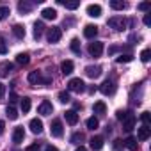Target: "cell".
<instances>
[{"label":"cell","mask_w":151,"mask_h":151,"mask_svg":"<svg viewBox=\"0 0 151 151\" xmlns=\"http://www.w3.org/2000/svg\"><path fill=\"white\" fill-rule=\"evenodd\" d=\"M68 89L73 91V93H84L86 91V84L82 78H71L68 82Z\"/></svg>","instance_id":"1"},{"label":"cell","mask_w":151,"mask_h":151,"mask_svg":"<svg viewBox=\"0 0 151 151\" xmlns=\"http://www.w3.org/2000/svg\"><path fill=\"white\" fill-rule=\"evenodd\" d=\"M60 37H62L60 27H50V29L46 30V39H48L50 43H57V41H60Z\"/></svg>","instance_id":"2"},{"label":"cell","mask_w":151,"mask_h":151,"mask_svg":"<svg viewBox=\"0 0 151 151\" xmlns=\"http://www.w3.org/2000/svg\"><path fill=\"white\" fill-rule=\"evenodd\" d=\"M109 25L114 29V30H124L126 29V20L123 16H112L109 20Z\"/></svg>","instance_id":"3"},{"label":"cell","mask_w":151,"mask_h":151,"mask_svg":"<svg viewBox=\"0 0 151 151\" xmlns=\"http://www.w3.org/2000/svg\"><path fill=\"white\" fill-rule=\"evenodd\" d=\"M135 116L132 114V112H126V116H124V119H123V128H124V132H132L133 128H135Z\"/></svg>","instance_id":"4"},{"label":"cell","mask_w":151,"mask_h":151,"mask_svg":"<svg viewBox=\"0 0 151 151\" xmlns=\"http://www.w3.org/2000/svg\"><path fill=\"white\" fill-rule=\"evenodd\" d=\"M114 91H116V86H114V82H112V80H109V78L100 86V93H101V94H105V96L114 94Z\"/></svg>","instance_id":"5"},{"label":"cell","mask_w":151,"mask_h":151,"mask_svg":"<svg viewBox=\"0 0 151 151\" xmlns=\"http://www.w3.org/2000/svg\"><path fill=\"white\" fill-rule=\"evenodd\" d=\"M89 53L93 57H100L103 53V43L100 41H94V43H89Z\"/></svg>","instance_id":"6"},{"label":"cell","mask_w":151,"mask_h":151,"mask_svg":"<svg viewBox=\"0 0 151 151\" xmlns=\"http://www.w3.org/2000/svg\"><path fill=\"white\" fill-rule=\"evenodd\" d=\"M29 126H30V132H32V133H36V135H39V133L43 132V121H41V119H37V117H36V119H32Z\"/></svg>","instance_id":"7"},{"label":"cell","mask_w":151,"mask_h":151,"mask_svg":"<svg viewBox=\"0 0 151 151\" xmlns=\"http://www.w3.org/2000/svg\"><path fill=\"white\" fill-rule=\"evenodd\" d=\"M86 75L91 78H98L100 75H101V68L100 66H87L86 68Z\"/></svg>","instance_id":"8"},{"label":"cell","mask_w":151,"mask_h":151,"mask_svg":"<svg viewBox=\"0 0 151 151\" xmlns=\"http://www.w3.org/2000/svg\"><path fill=\"white\" fill-rule=\"evenodd\" d=\"M37 112H39L41 116H50V114L53 112V107H52V103H50V101H43V103L39 105Z\"/></svg>","instance_id":"9"},{"label":"cell","mask_w":151,"mask_h":151,"mask_svg":"<svg viewBox=\"0 0 151 151\" xmlns=\"http://www.w3.org/2000/svg\"><path fill=\"white\" fill-rule=\"evenodd\" d=\"M23 139H25L23 128H22V126L14 128V132H13V142H14V144H20V142H23Z\"/></svg>","instance_id":"10"},{"label":"cell","mask_w":151,"mask_h":151,"mask_svg":"<svg viewBox=\"0 0 151 151\" xmlns=\"http://www.w3.org/2000/svg\"><path fill=\"white\" fill-rule=\"evenodd\" d=\"M96 34H98V27H96V25H86V29H84V36H86L87 39H94Z\"/></svg>","instance_id":"11"},{"label":"cell","mask_w":151,"mask_h":151,"mask_svg":"<svg viewBox=\"0 0 151 151\" xmlns=\"http://www.w3.org/2000/svg\"><path fill=\"white\" fill-rule=\"evenodd\" d=\"M29 82H30L32 86L43 84V77H41V73H39V71H32V73H29Z\"/></svg>","instance_id":"12"},{"label":"cell","mask_w":151,"mask_h":151,"mask_svg":"<svg viewBox=\"0 0 151 151\" xmlns=\"http://www.w3.org/2000/svg\"><path fill=\"white\" fill-rule=\"evenodd\" d=\"M87 14L93 18H98V16H101V7L98 4H91V6H87Z\"/></svg>","instance_id":"13"},{"label":"cell","mask_w":151,"mask_h":151,"mask_svg":"<svg viewBox=\"0 0 151 151\" xmlns=\"http://www.w3.org/2000/svg\"><path fill=\"white\" fill-rule=\"evenodd\" d=\"M52 135L53 137H62V123L59 119H55L52 123Z\"/></svg>","instance_id":"14"},{"label":"cell","mask_w":151,"mask_h":151,"mask_svg":"<svg viewBox=\"0 0 151 151\" xmlns=\"http://www.w3.org/2000/svg\"><path fill=\"white\" fill-rule=\"evenodd\" d=\"M149 135H151V128L149 126H140L139 128V133H137V137H139V140H147L149 139Z\"/></svg>","instance_id":"15"},{"label":"cell","mask_w":151,"mask_h":151,"mask_svg":"<svg viewBox=\"0 0 151 151\" xmlns=\"http://www.w3.org/2000/svg\"><path fill=\"white\" fill-rule=\"evenodd\" d=\"M41 14H43L45 20H55V18H57V11H55L53 7H45V9L41 11Z\"/></svg>","instance_id":"16"},{"label":"cell","mask_w":151,"mask_h":151,"mask_svg":"<svg viewBox=\"0 0 151 151\" xmlns=\"http://www.w3.org/2000/svg\"><path fill=\"white\" fill-rule=\"evenodd\" d=\"M73 62L71 60H64L62 64H60V71H62V75H71L73 73Z\"/></svg>","instance_id":"17"},{"label":"cell","mask_w":151,"mask_h":151,"mask_svg":"<svg viewBox=\"0 0 151 151\" xmlns=\"http://www.w3.org/2000/svg\"><path fill=\"white\" fill-rule=\"evenodd\" d=\"M103 147V139L101 137H93L91 139V149L93 151H100Z\"/></svg>","instance_id":"18"},{"label":"cell","mask_w":151,"mask_h":151,"mask_svg":"<svg viewBox=\"0 0 151 151\" xmlns=\"http://www.w3.org/2000/svg\"><path fill=\"white\" fill-rule=\"evenodd\" d=\"M66 121H68L69 124H77V123H78V114L75 112V110H68V112H66Z\"/></svg>","instance_id":"19"},{"label":"cell","mask_w":151,"mask_h":151,"mask_svg":"<svg viewBox=\"0 0 151 151\" xmlns=\"http://www.w3.org/2000/svg\"><path fill=\"white\" fill-rule=\"evenodd\" d=\"M43 30H45L43 22H36V23H34V37H36V39H39V37L43 36Z\"/></svg>","instance_id":"20"},{"label":"cell","mask_w":151,"mask_h":151,"mask_svg":"<svg viewBox=\"0 0 151 151\" xmlns=\"http://www.w3.org/2000/svg\"><path fill=\"white\" fill-rule=\"evenodd\" d=\"M124 146H126L130 151H137V147H139V144H137V139H135V137H128V139L124 140Z\"/></svg>","instance_id":"21"},{"label":"cell","mask_w":151,"mask_h":151,"mask_svg":"<svg viewBox=\"0 0 151 151\" xmlns=\"http://www.w3.org/2000/svg\"><path fill=\"white\" fill-rule=\"evenodd\" d=\"M59 4H62L66 9H69V11H73V9H77L78 6H80V2L78 0H73V2H66V0H59Z\"/></svg>","instance_id":"22"},{"label":"cell","mask_w":151,"mask_h":151,"mask_svg":"<svg viewBox=\"0 0 151 151\" xmlns=\"http://www.w3.org/2000/svg\"><path fill=\"white\" fill-rule=\"evenodd\" d=\"M13 34H14L18 39H23V37H25V27H23V25H14V27H13Z\"/></svg>","instance_id":"23"},{"label":"cell","mask_w":151,"mask_h":151,"mask_svg":"<svg viewBox=\"0 0 151 151\" xmlns=\"http://www.w3.org/2000/svg\"><path fill=\"white\" fill-rule=\"evenodd\" d=\"M16 62H18L20 66H27V64L30 62L29 53H18V55H16Z\"/></svg>","instance_id":"24"},{"label":"cell","mask_w":151,"mask_h":151,"mask_svg":"<svg viewBox=\"0 0 151 151\" xmlns=\"http://www.w3.org/2000/svg\"><path fill=\"white\" fill-rule=\"evenodd\" d=\"M11 69H13L11 62H2V64H0V75H2V77H7Z\"/></svg>","instance_id":"25"},{"label":"cell","mask_w":151,"mask_h":151,"mask_svg":"<svg viewBox=\"0 0 151 151\" xmlns=\"http://www.w3.org/2000/svg\"><path fill=\"white\" fill-rule=\"evenodd\" d=\"M32 7H34V6H32L30 2H20V4H18V9H20V13H23V14H25V13H30Z\"/></svg>","instance_id":"26"},{"label":"cell","mask_w":151,"mask_h":151,"mask_svg":"<svg viewBox=\"0 0 151 151\" xmlns=\"http://www.w3.org/2000/svg\"><path fill=\"white\" fill-rule=\"evenodd\" d=\"M93 110H94V114H105L107 112V107H105L103 101H96L94 107H93Z\"/></svg>","instance_id":"27"},{"label":"cell","mask_w":151,"mask_h":151,"mask_svg":"<svg viewBox=\"0 0 151 151\" xmlns=\"http://www.w3.org/2000/svg\"><path fill=\"white\" fill-rule=\"evenodd\" d=\"M110 7L116 9V11H123V9H126V2H121V0H112Z\"/></svg>","instance_id":"28"},{"label":"cell","mask_w":151,"mask_h":151,"mask_svg":"<svg viewBox=\"0 0 151 151\" xmlns=\"http://www.w3.org/2000/svg\"><path fill=\"white\" fill-rule=\"evenodd\" d=\"M86 124H87V128H89V130H96V128L100 126V121H98L96 117H89Z\"/></svg>","instance_id":"29"},{"label":"cell","mask_w":151,"mask_h":151,"mask_svg":"<svg viewBox=\"0 0 151 151\" xmlns=\"http://www.w3.org/2000/svg\"><path fill=\"white\" fill-rule=\"evenodd\" d=\"M82 140H84V133H80V132H77V133L71 135V142L73 144H80Z\"/></svg>","instance_id":"30"},{"label":"cell","mask_w":151,"mask_h":151,"mask_svg":"<svg viewBox=\"0 0 151 151\" xmlns=\"http://www.w3.org/2000/svg\"><path fill=\"white\" fill-rule=\"evenodd\" d=\"M116 60H117L119 64H123V62H132V60H133V55H132V53H126V55H119Z\"/></svg>","instance_id":"31"},{"label":"cell","mask_w":151,"mask_h":151,"mask_svg":"<svg viewBox=\"0 0 151 151\" xmlns=\"http://www.w3.org/2000/svg\"><path fill=\"white\" fill-rule=\"evenodd\" d=\"M6 114H7V117H9V119H16V117H18V112H16V109H14L13 105L6 109Z\"/></svg>","instance_id":"32"},{"label":"cell","mask_w":151,"mask_h":151,"mask_svg":"<svg viewBox=\"0 0 151 151\" xmlns=\"http://www.w3.org/2000/svg\"><path fill=\"white\" fill-rule=\"evenodd\" d=\"M71 50L77 53V55H80L82 50H80V43H78V39H73V41H71Z\"/></svg>","instance_id":"33"},{"label":"cell","mask_w":151,"mask_h":151,"mask_svg":"<svg viewBox=\"0 0 151 151\" xmlns=\"http://www.w3.org/2000/svg\"><path fill=\"white\" fill-rule=\"evenodd\" d=\"M59 101L60 103H68L69 101V93L68 91H60L59 93Z\"/></svg>","instance_id":"34"},{"label":"cell","mask_w":151,"mask_h":151,"mask_svg":"<svg viewBox=\"0 0 151 151\" xmlns=\"http://www.w3.org/2000/svg\"><path fill=\"white\" fill-rule=\"evenodd\" d=\"M9 14H11L9 7H6V6H2V7H0V20H6Z\"/></svg>","instance_id":"35"},{"label":"cell","mask_w":151,"mask_h":151,"mask_svg":"<svg viewBox=\"0 0 151 151\" xmlns=\"http://www.w3.org/2000/svg\"><path fill=\"white\" fill-rule=\"evenodd\" d=\"M22 110L23 112H29L30 110V98H23L22 100Z\"/></svg>","instance_id":"36"},{"label":"cell","mask_w":151,"mask_h":151,"mask_svg":"<svg viewBox=\"0 0 151 151\" xmlns=\"http://www.w3.org/2000/svg\"><path fill=\"white\" fill-rule=\"evenodd\" d=\"M140 119H142V123H144L146 126H149V123H151V116H149V112H142V114H140Z\"/></svg>","instance_id":"37"},{"label":"cell","mask_w":151,"mask_h":151,"mask_svg":"<svg viewBox=\"0 0 151 151\" xmlns=\"http://www.w3.org/2000/svg\"><path fill=\"white\" fill-rule=\"evenodd\" d=\"M149 55H151V52H149L147 48L142 50V52H140V60H142V62H147V60H149Z\"/></svg>","instance_id":"38"},{"label":"cell","mask_w":151,"mask_h":151,"mask_svg":"<svg viewBox=\"0 0 151 151\" xmlns=\"http://www.w3.org/2000/svg\"><path fill=\"white\" fill-rule=\"evenodd\" d=\"M0 53H2V55L7 53V45H6V39L4 37H0Z\"/></svg>","instance_id":"39"},{"label":"cell","mask_w":151,"mask_h":151,"mask_svg":"<svg viewBox=\"0 0 151 151\" xmlns=\"http://www.w3.org/2000/svg\"><path fill=\"white\" fill-rule=\"evenodd\" d=\"M149 7H151V4H149V2H142V4H139V6H137V9H139V11H147Z\"/></svg>","instance_id":"40"},{"label":"cell","mask_w":151,"mask_h":151,"mask_svg":"<svg viewBox=\"0 0 151 151\" xmlns=\"http://www.w3.org/2000/svg\"><path fill=\"white\" fill-rule=\"evenodd\" d=\"M130 41H132V45H135V41H140V36H137V34H132V36H130Z\"/></svg>","instance_id":"41"},{"label":"cell","mask_w":151,"mask_h":151,"mask_svg":"<svg viewBox=\"0 0 151 151\" xmlns=\"http://www.w3.org/2000/svg\"><path fill=\"white\" fill-rule=\"evenodd\" d=\"M25 151H39V146H37V144H32V146H29Z\"/></svg>","instance_id":"42"},{"label":"cell","mask_w":151,"mask_h":151,"mask_svg":"<svg viewBox=\"0 0 151 151\" xmlns=\"http://www.w3.org/2000/svg\"><path fill=\"white\" fill-rule=\"evenodd\" d=\"M144 25H151V14H146L144 16Z\"/></svg>","instance_id":"43"},{"label":"cell","mask_w":151,"mask_h":151,"mask_svg":"<svg viewBox=\"0 0 151 151\" xmlns=\"http://www.w3.org/2000/svg\"><path fill=\"white\" fill-rule=\"evenodd\" d=\"M4 93H6V87H4V84H0V100L4 98Z\"/></svg>","instance_id":"44"},{"label":"cell","mask_w":151,"mask_h":151,"mask_svg":"<svg viewBox=\"0 0 151 151\" xmlns=\"http://www.w3.org/2000/svg\"><path fill=\"white\" fill-rule=\"evenodd\" d=\"M124 116H126V112H123V110H119V112H117V119H121V121H123V119H124Z\"/></svg>","instance_id":"45"},{"label":"cell","mask_w":151,"mask_h":151,"mask_svg":"<svg viewBox=\"0 0 151 151\" xmlns=\"http://www.w3.org/2000/svg\"><path fill=\"white\" fill-rule=\"evenodd\" d=\"M45 151H59V149H57L55 146H46V147H45Z\"/></svg>","instance_id":"46"},{"label":"cell","mask_w":151,"mask_h":151,"mask_svg":"<svg viewBox=\"0 0 151 151\" xmlns=\"http://www.w3.org/2000/svg\"><path fill=\"white\" fill-rule=\"evenodd\" d=\"M4 128H6V123H4V121H0V135L4 133Z\"/></svg>","instance_id":"47"},{"label":"cell","mask_w":151,"mask_h":151,"mask_svg":"<svg viewBox=\"0 0 151 151\" xmlns=\"http://www.w3.org/2000/svg\"><path fill=\"white\" fill-rule=\"evenodd\" d=\"M16 101V94L14 93H11V103H14Z\"/></svg>","instance_id":"48"},{"label":"cell","mask_w":151,"mask_h":151,"mask_svg":"<svg viewBox=\"0 0 151 151\" xmlns=\"http://www.w3.org/2000/svg\"><path fill=\"white\" fill-rule=\"evenodd\" d=\"M77 151H87V149H86L84 146H78V147H77Z\"/></svg>","instance_id":"49"}]
</instances>
